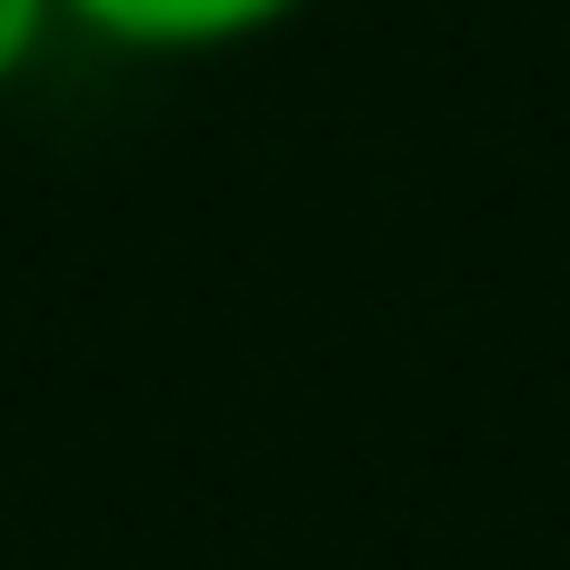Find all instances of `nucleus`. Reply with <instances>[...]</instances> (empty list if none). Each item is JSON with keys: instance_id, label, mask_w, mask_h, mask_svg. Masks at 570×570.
Segmentation results:
<instances>
[{"instance_id": "f257e3e1", "label": "nucleus", "mask_w": 570, "mask_h": 570, "mask_svg": "<svg viewBox=\"0 0 570 570\" xmlns=\"http://www.w3.org/2000/svg\"><path fill=\"white\" fill-rule=\"evenodd\" d=\"M311 0H60L70 30L130 50V60H200V50H240L281 20H301Z\"/></svg>"}, {"instance_id": "f03ea898", "label": "nucleus", "mask_w": 570, "mask_h": 570, "mask_svg": "<svg viewBox=\"0 0 570 570\" xmlns=\"http://www.w3.org/2000/svg\"><path fill=\"white\" fill-rule=\"evenodd\" d=\"M50 30H70V20H60V0H0V90L40 70Z\"/></svg>"}]
</instances>
